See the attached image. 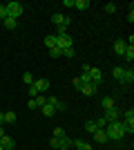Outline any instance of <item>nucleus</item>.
I'll list each match as a JSON object with an SVG mask.
<instances>
[{
    "label": "nucleus",
    "instance_id": "nucleus-1",
    "mask_svg": "<svg viewBox=\"0 0 134 150\" xmlns=\"http://www.w3.org/2000/svg\"><path fill=\"white\" fill-rule=\"evenodd\" d=\"M105 134H107L109 141H121L125 137V130H123V121H114V123L105 125Z\"/></svg>",
    "mask_w": 134,
    "mask_h": 150
},
{
    "label": "nucleus",
    "instance_id": "nucleus-2",
    "mask_svg": "<svg viewBox=\"0 0 134 150\" xmlns=\"http://www.w3.org/2000/svg\"><path fill=\"white\" fill-rule=\"evenodd\" d=\"M5 7H7V13H9L11 18L18 20L20 16H22V5H20V2H16V0H13V2H7Z\"/></svg>",
    "mask_w": 134,
    "mask_h": 150
},
{
    "label": "nucleus",
    "instance_id": "nucleus-3",
    "mask_svg": "<svg viewBox=\"0 0 134 150\" xmlns=\"http://www.w3.org/2000/svg\"><path fill=\"white\" fill-rule=\"evenodd\" d=\"M72 45H74V38H72L69 34L56 36V47H58V50H67V47H72Z\"/></svg>",
    "mask_w": 134,
    "mask_h": 150
},
{
    "label": "nucleus",
    "instance_id": "nucleus-4",
    "mask_svg": "<svg viewBox=\"0 0 134 150\" xmlns=\"http://www.w3.org/2000/svg\"><path fill=\"white\" fill-rule=\"evenodd\" d=\"M89 81L94 83V85H101V83H103V72H101V67H89Z\"/></svg>",
    "mask_w": 134,
    "mask_h": 150
},
{
    "label": "nucleus",
    "instance_id": "nucleus-5",
    "mask_svg": "<svg viewBox=\"0 0 134 150\" xmlns=\"http://www.w3.org/2000/svg\"><path fill=\"white\" fill-rule=\"evenodd\" d=\"M103 119L107 121V123H114V121H121V112H119L116 108H112V110H105V114H103Z\"/></svg>",
    "mask_w": 134,
    "mask_h": 150
},
{
    "label": "nucleus",
    "instance_id": "nucleus-6",
    "mask_svg": "<svg viewBox=\"0 0 134 150\" xmlns=\"http://www.w3.org/2000/svg\"><path fill=\"white\" fill-rule=\"evenodd\" d=\"M34 88L38 90V94H43V92L49 90V81H47V79H36V81H34Z\"/></svg>",
    "mask_w": 134,
    "mask_h": 150
},
{
    "label": "nucleus",
    "instance_id": "nucleus-7",
    "mask_svg": "<svg viewBox=\"0 0 134 150\" xmlns=\"http://www.w3.org/2000/svg\"><path fill=\"white\" fill-rule=\"evenodd\" d=\"M132 81H134V69L125 67V69H123V76H121V83H123V85H128V83H132Z\"/></svg>",
    "mask_w": 134,
    "mask_h": 150
},
{
    "label": "nucleus",
    "instance_id": "nucleus-8",
    "mask_svg": "<svg viewBox=\"0 0 134 150\" xmlns=\"http://www.w3.org/2000/svg\"><path fill=\"white\" fill-rule=\"evenodd\" d=\"M0 146H2L5 150H13V148H16V141H13L11 137H7V134H2V137H0Z\"/></svg>",
    "mask_w": 134,
    "mask_h": 150
},
{
    "label": "nucleus",
    "instance_id": "nucleus-9",
    "mask_svg": "<svg viewBox=\"0 0 134 150\" xmlns=\"http://www.w3.org/2000/svg\"><path fill=\"white\" fill-rule=\"evenodd\" d=\"M72 146H74L76 150H94V148H92V144H87V141H83V139H74Z\"/></svg>",
    "mask_w": 134,
    "mask_h": 150
},
{
    "label": "nucleus",
    "instance_id": "nucleus-10",
    "mask_svg": "<svg viewBox=\"0 0 134 150\" xmlns=\"http://www.w3.org/2000/svg\"><path fill=\"white\" fill-rule=\"evenodd\" d=\"M125 47H128V45H125V40H121V38H119V40H114V54H116V56H123Z\"/></svg>",
    "mask_w": 134,
    "mask_h": 150
},
{
    "label": "nucleus",
    "instance_id": "nucleus-11",
    "mask_svg": "<svg viewBox=\"0 0 134 150\" xmlns=\"http://www.w3.org/2000/svg\"><path fill=\"white\" fill-rule=\"evenodd\" d=\"M94 141H96V144H107V141H109V139H107V134H105V130H96L94 132Z\"/></svg>",
    "mask_w": 134,
    "mask_h": 150
},
{
    "label": "nucleus",
    "instance_id": "nucleus-12",
    "mask_svg": "<svg viewBox=\"0 0 134 150\" xmlns=\"http://www.w3.org/2000/svg\"><path fill=\"white\" fill-rule=\"evenodd\" d=\"M96 88H98V85H94V83H85L83 88H81V92H83L85 96H92V94H96Z\"/></svg>",
    "mask_w": 134,
    "mask_h": 150
},
{
    "label": "nucleus",
    "instance_id": "nucleus-13",
    "mask_svg": "<svg viewBox=\"0 0 134 150\" xmlns=\"http://www.w3.org/2000/svg\"><path fill=\"white\" fill-rule=\"evenodd\" d=\"M101 105H103V110H112V108H116V103H114V99H112V96H103Z\"/></svg>",
    "mask_w": 134,
    "mask_h": 150
},
{
    "label": "nucleus",
    "instance_id": "nucleus-14",
    "mask_svg": "<svg viewBox=\"0 0 134 150\" xmlns=\"http://www.w3.org/2000/svg\"><path fill=\"white\" fill-rule=\"evenodd\" d=\"M121 117H123V123H128V125H134V110H128V112H123L121 114Z\"/></svg>",
    "mask_w": 134,
    "mask_h": 150
},
{
    "label": "nucleus",
    "instance_id": "nucleus-15",
    "mask_svg": "<svg viewBox=\"0 0 134 150\" xmlns=\"http://www.w3.org/2000/svg\"><path fill=\"white\" fill-rule=\"evenodd\" d=\"M45 47H47V50H51V47H56V34H51V36H45Z\"/></svg>",
    "mask_w": 134,
    "mask_h": 150
},
{
    "label": "nucleus",
    "instance_id": "nucleus-16",
    "mask_svg": "<svg viewBox=\"0 0 134 150\" xmlns=\"http://www.w3.org/2000/svg\"><path fill=\"white\" fill-rule=\"evenodd\" d=\"M2 23H5V27H7V29H16V27H18V20H16V18H11V16H7V18L2 20Z\"/></svg>",
    "mask_w": 134,
    "mask_h": 150
},
{
    "label": "nucleus",
    "instance_id": "nucleus-17",
    "mask_svg": "<svg viewBox=\"0 0 134 150\" xmlns=\"http://www.w3.org/2000/svg\"><path fill=\"white\" fill-rule=\"evenodd\" d=\"M74 7L78 11H85V9H89V0H74Z\"/></svg>",
    "mask_w": 134,
    "mask_h": 150
},
{
    "label": "nucleus",
    "instance_id": "nucleus-18",
    "mask_svg": "<svg viewBox=\"0 0 134 150\" xmlns=\"http://www.w3.org/2000/svg\"><path fill=\"white\" fill-rule=\"evenodd\" d=\"M51 23H54L56 27H60L65 23V16H63V13H54V16H51Z\"/></svg>",
    "mask_w": 134,
    "mask_h": 150
},
{
    "label": "nucleus",
    "instance_id": "nucleus-19",
    "mask_svg": "<svg viewBox=\"0 0 134 150\" xmlns=\"http://www.w3.org/2000/svg\"><path fill=\"white\" fill-rule=\"evenodd\" d=\"M34 81H36V79L32 76V72H25V74H22V83H25L27 88H29V85H34Z\"/></svg>",
    "mask_w": 134,
    "mask_h": 150
},
{
    "label": "nucleus",
    "instance_id": "nucleus-20",
    "mask_svg": "<svg viewBox=\"0 0 134 150\" xmlns=\"http://www.w3.org/2000/svg\"><path fill=\"white\" fill-rule=\"evenodd\" d=\"M123 58H125V61H134V47H125V52H123Z\"/></svg>",
    "mask_w": 134,
    "mask_h": 150
},
{
    "label": "nucleus",
    "instance_id": "nucleus-21",
    "mask_svg": "<svg viewBox=\"0 0 134 150\" xmlns=\"http://www.w3.org/2000/svg\"><path fill=\"white\" fill-rule=\"evenodd\" d=\"M40 110H43V114H45V117H54V114H56V110H54L51 105H47V103H45V105L40 108Z\"/></svg>",
    "mask_w": 134,
    "mask_h": 150
},
{
    "label": "nucleus",
    "instance_id": "nucleus-22",
    "mask_svg": "<svg viewBox=\"0 0 134 150\" xmlns=\"http://www.w3.org/2000/svg\"><path fill=\"white\" fill-rule=\"evenodd\" d=\"M16 112H5V123H16Z\"/></svg>",
    "mask_w": 134,
    "mask_h": 150
},
{
    "label": "nucleus",
    "instance_id": "nucleus-23",
    "mask_svg": "<svg viewBox=\"0 0 134 150\" xmlns=\"http://www.w3.org/2000/svg\"><path fill=\"white\" fill-rule=\"evenodd\" d=\"M85 130H87L89 134H94V132L98 130V128H96V123H94V121H87V123H85Z\"/></svg>",
    "mask_w": 134,
    "mask_h": 150
},
{
    "label": "nucleus",
    "instance_id": "nucleus-24",
    "mask_svg": "<svg viewBox=\"0 0 134 150\" xmlns=\"http://www.w3.org/2000/svg\"><path fill=\"white\" fill-rule=\"evenodd\" d=\"M123 69H125V67H121V65H119V67H114V69H112V76L121 81V76H123Z\"/></svg>",
    "mask_w": 134,
    "mask_h": 150
},
{
    "label": "nucleus",
    "instance_id": "nucleus-25",
    "mask_svg": "<svg viewBox=\"0 0 134 150\" xmlns=\"http://www.w3.org/2000/svg\"><path fill=\"white\" fill-rule=\"evenodd\" d=\"M94 123H96V128H98V130H105V125H107V121L103 119V117H98V119H96Z\"/></svg>",
    "mask_w": 134,
    "mask_h": 150
},
{
    "label": "nucleus",
    "instance_id": "nucleus-26",
    "mask_svg": "<svg viewBox=\"0 0 134 150\" xmlns=\"http://www.w3.org/2000/svg\"><path fill=\"white\" fill-rule=\"evenodd\" d=\"M60 52H63V56H67V58H74V56H76L74 47H67V50H60Z\"/></svg>",
    "mask_w": 134,
    "mask_h": 150
},
{
    "label": "nucleus",
    "instance_id": "nucleus-27",
    "mask_svg": "<svg viewBox=\"0 0 134 150\" xmlns=\"http://www.w3.org/2000/svg\"><path fill=\"white\" fill-rule=\"evenodd\" d=\"M49 56L51 58H58V56H63V52L58 50V47H51V50H49Z\"/></svg>",
    "mask_w": 134,
    "mask_h": 150
},
{
    "label": "nucleus",
    "instance_id": "nucleus-28",
    "mask_svg": "<svg viewBox=\"0 0 134 150\" xmlns=\"http://www.w3.org/2000/svg\"><path fill=\"white\" fill-rule=\"evenodd\" d=\"M49 146H51V148H54V150H58V148H60V139L51 137V139H49Z\"/></svg>",
    "mask_w": 134,
    "mask_h": 150
},
{
    "label": "nucleus",
    "instance_id": "nucleus-29",
    "mask_svg": "<svg viewBox=\"0 0 134 150\" xmlns=\"http://www.w3.org/2000/svg\"><path fill=\"white\" fill-rule=\"evenodd\" d=\"M54 137H56V139H63L65 137V130H63V128H54Z\"/></svg>",
    "mask_w": 134,
    "mask_h": 150
},
{
    "label": "nucleus",
    "instance_id": "nucleus-30",
    "mask_svg": "<svg viewBox=\"0 0 134 150\" xmlns=\"http://www.w3.org/2000/svg\"><path fill=\"white\" fill-rule=\"evenodd\" d=\"M36 103H38V108H43L45 103H47V96H43V94H38V96H36Z\"/></svg>",
    "mask_w": 134,
    "mask_h": 150
},
{
    "label": "nucleus",
    "instance_id": "nucleus-31",
    "mask_svg": "<svg viewBox=\"0 0 134 150\" xmlns=\"http://www.w3.org/2000/svg\"><path fill=\"white\" fill-rule=\"evenodd\" d=\"M105 11H107V13H114L116 11V5H114V2H107V5H105Z\"/></svg>",
    "mask_w": 134,
    "mask_h": 150
},
{
    "label": "nucleus",
    "instance_id": "nucleus-32",
    "mask_svg": "<svg viewBox=\"0 0 134 150\" xmlns=\"http://www.w3.org/2000/svg\"><path fill=\"white\" fill-rule=\"evenodd\" d=\"M72 85H74L76 90H81V88H83V81H81V76H78V79H74V81H72Z\"/></svg>",
    "mask_w": 134,
    "mask_h": 150
},
{
    "label": "nucleus",
    "instance_id": "nucleus-33",
    "mask_svg": "<svg viewBox=\"0 0 134 150\" xmlns=\"http://www.w3.org/2000/svg\"><path fill=\"white\" fill-rule=\"evenodd\" d=\"M7 16H9V13H7V7H5V5H0V20H5Z\"/></svg>",
    "mask_w": 134,
    "mask_h": 150
},
{
    "label": "nucleus",
    "instance_id": "nucleus-34",
    "mask_svg": "<svg viewBox=\"0 0 134 150\" xmlns=\"http://www.w3.org/2000/svg\"><path fill=\"white\" fill-rule=\"evenodd\" d=\"M27 92H29V96H34V99L38 96V90L34 88V85H29V88H27Z\"/></svg>",
    "mask_w": 134,
    "mask_h": 150
},
{
    "label": "nucleus",
    "instance_id": "nucleus-35",
    "mask_svg": "<svg viewBox=\"0 0 134 150\" xmlns=\"http://www.w3.org/2000/svg\"><path fill=\"white\" fill-rule=\"evenodd\" d=\"M27 108H29V110H38V103H36V99L29 101V103H27Z\"/></svg>",
    "mask_w": 134,
    "mask_h": 150
},
{
    "label": "nucleus",
    "instance_id": "nucleus-36",
    "mask_svg": "<svg viewBox=\"0 0 134 150\" xmlns=\"http://www.w3.org/2000/svg\"><path fill=\"white\" fill-rule=\"evenodd\" d=\"M128 23H134V9H130V13H128Z\"/></svg>",
    "mask_w": 134,
    "mask_h": 150
},
{
    "label": "nucleus",
    "instance_id": "nucleus-37",
    "mask_svg": "<svg viewBox=\"0 0 134 150\" xmlns=\"http://www.w3.org/2000/svg\"><path fill=\"white\" fill-rule=\"evenodd\" d=\"M5 123V112H0V125Z\"/></svg>",
    "mask_w": 134,
    "mask_h": 150
},
{
    "label": "nucleus",
    "instance_id": "nucleus-38",
    "mask_svg": "<svg viewBox=\"0 0 134 150\" xmlns=\"http://www.w3.org/2000/svg\"><path fill=\"white\" fill-rule=\"evenodd\" d=\"M2 134H5V130H2V125H0V137H2Z\"/></svg>",
    "mask_w": 134,
    "mask_h": 150
},
{
    "label": "nucleus",
    "instance_id": "nucleus-39",
    "mask_svg": "<svg viewBox=\"0 0 134 150\" xmlns=\"http://www.w3.org/2000/svg\"><path fill=\"white\" fill-rule=\"evenodd\" d=\"M58 150H69V148H58Z\"/></svg>",
    "mask_w": 134,
    "mask_h": 150
},
{
    "label": "nucleus",
    "instance_id": "nucleus-40",
    "mask_svg": "<svg viewBox=\"0 0 134 150\" xmlns=\"http://www.w3.org/2000/svg\"><path fill=\"white\" fill-rule=\"evenodd\" d=\"M0 150H5V148H2V146H0Z\"/></svg>",
    "mask_w": 134,
    "mask_h": 150
}]
</instances>
